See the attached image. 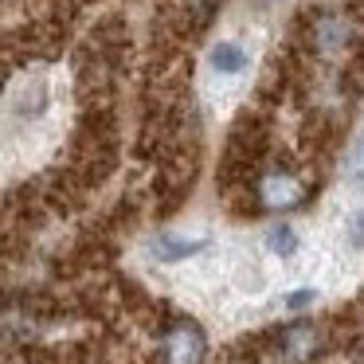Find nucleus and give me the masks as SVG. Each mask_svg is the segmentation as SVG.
Listing matches in <instances>:
<instances>
[{
  "instance_id": "6",
  "label": "nucleus",
  "mask_w": 364,
  "mask_h": 364,
  "mask_svg": "<svg viewBox=\"0 0 364 364\" xmlns=\"http://www.w3.org/2000/svg\"><path fill=\"white\" fill-rule=\"evenodd\" d=\"M267 247L274 255H282V259H290L294 251H298V235H294V228H270V235H267Z\"/></svg>"
},
{
  "instance_id": "1",
  "label": "nucleus",
  "mask_w": 364,
  "mask_h": 364,
  "mask_svg": "<svg viewBox=\"0 0 364 364\" xmlns=\"http://www.w3.org/2000/svg\"><path fill=\"white\" fill-rule=\"evenodd\" d=\"M204 356H208L204 329L188 317H176L161 337V364H204Z\"/></svg>"
},
{
  "instance_id": "2",
  "label": "nucleus",
  "mask_w": 364,
  "mask_h": 364,
  "mask_svg": "<svg viewBox=\"0 0 364 364\" xmlns=\"http://www.w3.org/2000/svg\"><path fill=\"white\" fill-rule=\"evenodd\" d=\"M255 192H259V204L267 212H290V208H301L309 196L301 176H294V173H267Z\"/></svg>"
},
{
  "instance_id": "3",
  "label": "nucleus",
  "mask_w": 364,
  "mask_h": 364,
  "mask_svg": "<svg viewBox=\"0 0 364 364\" xmlns=\"http://www.w3.org/2000/svg\"><path fill=\"white\" fill-rule=\"evenodd\" d=\"M317 345H321V333H317V325H309V321L286 325V329L278 333V348H282L286 360H306V356L317 353Z\"/></svg>"
},
{
  "instance_id": "8",
  "label": "nucleus",
  "mask_w": 364,
  "mask_h": 364,
  "mask_svg": "<svg viewBox=\"0 0 364 364\" xmlns=\"http://www.w3.org/2000/svg\"><path fill=\"white\" fill-rule=\"evenodd\" d=\"M309 301H314V290H298V294H290V298H286V306L298 309V306H309Z\"/></svg>"
},
{
  "instance_id": "4",
  "label": "nucleus",
  "mask_w": 364,
  "mask_h": 364,
  "mask_svg": "<svg viewBox=\"0 0 364 364\" xmlns=\"http://www.w3.org/2000/svg\"><path fill=\"white\" fill-rule=\"evenodd\" d=\"M204 247H208L204 235H196V239H188V235H161L157 243H153V255H157L161 262H176V259H188V255L204 251Z\"/></svg>"
},
{
  "instance_id": "7",
  "label": "nucleus",
  "mask_w": 364,
  "mask_h": 364,
  "mask_svg": "<svg viewBox=\"0 0 364 364\" xmlns=\"http://www.w3.org/2000/svg\"><path fill=\"white\" fill-rule=\"evenodd\" d=\"M348 243H353V247L364 243V208L353 215V220H348Z\"/></svg>"
},
{
  "instance_id": "5",
  "label": "nucleus",
  "mask_w": 364,
  "mask_h": 364,
  "mask_svg": "<svg viewBox=\"0 0 364 364\" xmlns=\"http://www.w3.org/2000/svg\"><path fill=\"white\" fill-rule=\"evenodd\" d=\"M212 67L220 75H239L247 67V51L239 43H215L212 48Z\"/></svg>"
}]
</instances>
